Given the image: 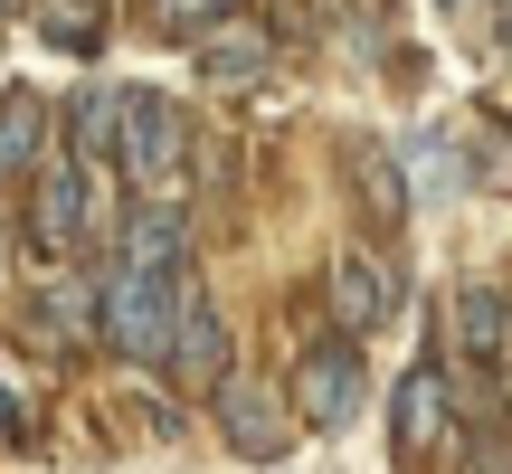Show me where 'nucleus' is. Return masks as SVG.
Segmentation results:
<instances>
[{"instance_id":"2","label":"nucleus","mask_w":512,"mask_h":474,"mask_svg":"<svg viewBox=\"0 0 512 474\" xmlns=\"http://www.w3.org/2000/svg\"><path fill=\"white\" fill-rule=\"evenodd\" d=\"M171 332H181V304H171L162 275H105L95 294V342H114L124 361H171Z\"/></svg>"},{"instance_id":"14","label":"nucleus","mask_w":512,"mask_h":474,"mask_svg":"<svg viewBox=\"0 0 512 474\" xmlns=\"http://www.w3.org/2000/svg\"><path fill=\"white\" fill-rule=\"evenodd\" d=\"M38 38L48 48H95L105 38V0H38Z\"/></svg>"},{"instance_id":"9","label":"nucleus","mask_w":512,"mask_h":474,"mask_svg":"<svg viewBox=\"0 0 512 474\" xmlns=\"http://www.w3.org/2000/svg\"><path fill=\"white\" fill-rule=\"evenodd\" d=\"M171 370H181L190 389H228L238 370H228V323L209 304H181V332H171Z\"/></svg>"},{"instance_id":"3","label":"nucleus","mask_w":512,"mask_h":474,"mask_svg":"<svg viewBox=\"0 0 512 474\" xmlns=\"http://www.w3.org/2000/svg\"><path fill=\"white\" fill-rule=\"evenodd\" d=\"M361 389H370V370H361V342H313L304 361H294V418L304 427H351L361 418Z\"/></svg>"},{"instance_id":"1","label":"nucleus","mask_w":512,"mask_h":474,"mask_svg":"<svg viewBox=\"0 0 512 474\" xmlns=\"http://www.w3.org/2000/svg\"><path fill=\"white\" fill-rule=\"evenodd\" d=\"M124 181L143 190V209H181L190 200V114L171 95H124Z\"/></svg>"},{"instance_id":"19","label":"nucleus","mask_w":512,"mask_h":474,"mask_svg":"<svg viewBox=\"0 0 512 474\" xmlns=\"http://www.w3.org/2000/svg\"><path fill=\"white\" fill-rule=\"evenodd\" d=\"M503 10H512V0H503Z\"/></svg>"},{"instance_id":"5","label":"nucleus","mask_w":512,"mask_h":474,"mask_svg":"<svg viewBox=\"0 0 512 474\" xmlns=\"http://www.w3.org/2000/svg\"><path fill=\"white\" fill-rule=\"evenodd\" d=\"M86 219H95L86 171H76V162H48V171H38V190H29V247L38 256H67L76 237H86Z\"/></svg>"},{"instance_id":"6","label":"nucleus","mask_w":512,"mask_h":474,"mask_svg":"<svg viewBox=\"0 0 512 474\" xmlns=\"http://www.w3.org/2000/svg\"><path fill=\"white\" fill-rule=\"evenodd\" d=\"M181 256H190V219L181 209H133L124 228H114V266L124 275H181Z\"/></svg>"},{"instance_id":"17","label":"nucleus","mask_w":512,"mask_h":474,"mask_svg":"<svg viewBox=\"0 0 512 474\" xmlns=\"http://www.w3.org/2000/svg\"><path fill=\"white\" fill-rule=\"evenodd\" d=\"M171 19H228V0H171Z\"/></svg>"},{"instance_id":"18","label":"nucleus","mask_w":512,"mask_h":474,"mask_svg":"<svg viewBox=\"0 0 512 474\" xmlns=\"http://www.w3.org/2000/svg\"><path fill=\"white\" fill-rule=\"evenodd\" d=\"M0 437H29V418H19V399L0 389Z\"/></svg>"},{"instance_id":"15","label":"nucleus","mask_w":512,"mask_h":474,"mask_svg":"<svg viewBox=\"0 0 512 474\" xmlns=\"http://www.w3.org/2000/svg\"><path fill=\"white\" fill-rule=\"evenodd\" d=\"M76 152H124V95H76Z\"/></svg>"},{"instance_id":"8","label":"nucleus","mask_w":512,"mask_h":474,"mask_svg":"<svg viewBox=\"0 0 512 474\" xmlns=\"http://www.w3.org/2000/svg\"><path fill=\"white\" fill-rule=\"evenodd\" d=\"M446 418H456V399H446V370L418 361V370L399 380V456L418 465L427 446H446Z\"/></svg>"},{"instance_id":"13","label":"nucleus","mask_w":512,"mask_h":474,"mask_svg":"<svg viewBox=\"0 0 512 474\" xmlns=\"http://www.w3.org/2000/svg\"><path fill=\"white\" fill-rule=\"evenodd\" d=\"M86 323H95V304H86V294H67V285H38V294H29V332H38L48 351H57V342H76Z\"/></svg>"},{"instance_id":"4","label":"nucleus","mask_w":512,"mask_h":474,"mask_svg":"<svg viewBox=\"0 0 512 474\" xmlns=\"http://www.w3.org/2000/svg\"><path fill=\"white\" fill-rule=\"evenodd\" d=\"M323 304H332V332H342V342H361V332H380L389 304H399V266H389V256H370V247L332 256Z\"/></svg>"},{"instance_id":"10","label":"nucleus","mask_w":512,"mask_h":474,"mask_svg":"<svg viewBox=\"0 0 512 474\" xmlns=\"http://www.w3.org/2000/svg\"><path fill=\"white\" fill-rule=\"evenodd\" d=\"M266 57H275V38L256 29V19H219V29L200 38V76L209 86H247V76H266Z\"/></svg>"},{"instance_id":"11","label":"nucleus","mask_w":512,"mask_h":474,"mask_svg":"<svg viewBox=\"0 0 512 474\" xmlns=\"http://www.w3.org/2000/svg\"><path fill=\"white\" fill-rule=\"evenodd\" d=\"M456 351L465 361H503L512 351V304L494 285H456Z\"/></svg>"},{"instance_id":"7","label":"nucleus","mask_w":512,"mask_h":474,"mask_svg":"<svg viewBox=\"0 0 512 474\" xmlns=\"http://www.w3.org/2000/svg\"><path fill=\"white\" fill-rule=\"evenodd\" d=\"M285 399H275V389H256V380H228L219 389V437L228 446H238V456H256V465H266V456H285Z\"/></svg>"},{"instance_id":"12","label":"nucleus","mask_w":512,"mask_h":474,"mask_svg":"<svg viewBox=\"0 0 512 474\" xmlns=\"http://www.w3.org/2000/svg\"><path fill=\"white\" fill-rule=\"evenodd\" d=\"M38 152H48V105L38 95H0V181L38 171Z\"/></svg>"},{"instance_id":"16","label":"nucleus","mask_w":512,"mask_h":474,"mask_svg":"<svg viewBox=\"0 0 512 474\" xmlns=\"http://www.w3.org/2000/svg\"><path fill=\"white\" fill-rule=\"evenodd\" d=\"M361 190H370V219L380 228L408 219V190H399V171H389V152H361Z\"/></svg>"}]
</instances>
